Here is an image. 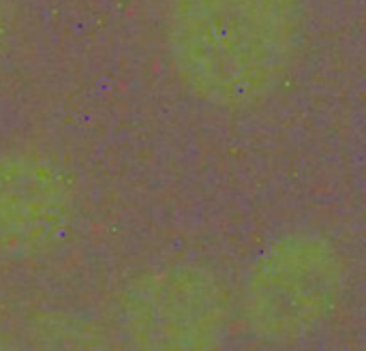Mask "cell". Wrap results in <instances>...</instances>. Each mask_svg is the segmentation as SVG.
<instances>
[{
  "label": "cell",
  "mask_w": 366,
  "mask_h": 351,
  "mask_svg": "<svg viewBox=\"0 0 366 351\" xmlns=\"http://www.w3.org/2000/svg\"><path fill=\"white\" fill-rule=\"evenodd\" d=\"M229 322L223 281L193 262L152 266L131 279L120 298L122 332L135 351H221Z\"/></svg>",
  "instance_id": "obj_3"
},
{
  "label": "cell",
  "mask_w": 366,
  "mask_h": 351,
  "mask_svg": "<svg viewBox=\"0 0 366 351\" xmlns=\"http://www.w3.org/2000/svg\"><path fill=\"white\" fill-rule=\"evenodd\" d=\"M9 34H11V15H9V2L0 0V66L6 56L9 47Z\"/></svg>",
  "instance_id": "obj_5"
},
{
  "label": "cell",
  "mask_w": 366,
  "mask_h": 351,
  "mask_svg": "<svg viewBox=\"0 0 366 351\" xmlns=\"http://www.w3.org/2000/svg\"><path fill=\"white\" fill-rule=\"evenodd\" d=\"M73 214L75 191L60 161L30 146L0 150V259L49 253L66 236Z\"/></svg>",
  "instance_id": "obj_4"
},
{
  "label": "cell",
  "mask_w": 366,
  "mask_h": 351,
  "mask_svg": "<svg viewBox=\"0 0 366 351\" xmlns=\"http://www.w3.org/2000/svg\"><path fill=\"white\" fill-rule=\"evenodd\" d=\"M300 9V0H172L165 54L176 81L223 112L266 103L294 66Z\"/></svg>",
  "instance_id": "obj_1"
},
{
  "label": "cell",
  "mask_w": 366,
  "mask_h": 351,
  "mask_svg": "<svg viewBox=\"0 0 366 351\" xmlns=\"http://www.w3.org/2000/svg\"><path fill=\"white\" fill-rule=\"evenodd\" d=\"M347 268L322 234L274 238L249 268L242 311L251 332L268 343H294L317 332L339 309Z\"/></svg>",
  "instance_id": "obj_2"
}]
</instances>
